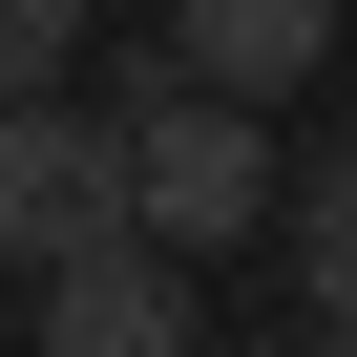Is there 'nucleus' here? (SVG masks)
I'll return each mask as SVG.
<instances>
[{
    "mask_svg": "<svg viewBox=\"0 0 357 357\" xmlns=\"http://www.w3.org/2000/svg\"><path fill=\"white\" fill-rule=\"evenodd\" d=\"M168 63L231 84V105H273V84H315V63H336V0H168Z\"/></svg>",
    "mask_w": 357,
    "mask_h": 357,
    "instance_id": "4",
    "label": "nucleus"
},
{
    "mask_svg": "<svg viewBox=\"0 0 357 357\" xmlns=\"http://www.w3.org/2000/svg\"><path fill=\"white\" fill-rule=\"evenodd\" d=\"M315 357H357V315H336V336H315Z\"/></svg>",
    "mask_w": 357,
    "mask_h": 357,
    "instance_id": "8",
    "label": "nucleus"
},
{
    "mask_svg": "<svg viewBox=\"0 0 357 357\" xmlns=\"http://www.w3.org/2000/svg\"><path fill=\"white\" fill-rule=\"evenodd\" d=\"M273 252H294V294H315V315H357V126L273 190Z\"/></svg>",
    "mask_w": 357,
    "mask_h": 357,
    "instance_id": "5",
    "label": "nucleus"
},
{
    "mask_svg": "<svg viewBox=\"0 0 357 357\" xmlns=\"http://www.w3.org/2000/svg\"><path fill=\"white\" fill-rule=\"evenodd\" d=\"M126 231L252 252V231H273V126H252L231 84H190V63H147V84H126Z\"/></svg>",
    "mask_w": 357,
    "mask_h": 357,
    "instance_id": "1",
    "label": "nucleus"
},
{
    "mask_svg": "<svg viewBox=\"0 0 357 357\" xmlns=\"http://www.w3.org/2000/svg\"><path fill=\"white\" fill-rule=\"evenodd\" d=\"M63 63H84V0H0V105L63 84Z\"/></svg>",
    "mask_w": 357,
    "mask_h": 357,
    "instance_id": "6",
    "label": "nucleus"
},
{
    "mask_svg": "<svg viewBox=\"0 0 357 357\" xmlns=\"http://www.w3.org/2000/svg\"><path fill=\"white\" fill-rule=\"evenodd\" d=\"M43 357H211V294H190V252H168V231H105V252H63V273H43Z\"/></svg>",
    "mask_w": 357,
    "mask_h": 357,
    "instance_id": "3",
    "label": "nucleus"
},
{
    "mask_svg": "<svg viewBox=\"0 0 357 357\" xmlns=\"http://www.w3.org/2000/svg\"><path fill=\"white\" fill-rule=\"evenodd\" d=\"M105 231H126V105L22 84V105H0V273H63Z\"/></svg>",
    "mask_w": 357,
    "mask_h": 357,
    "instance_id": "2",
    "label": "nucleus"
},
{
    "mask_svg": "<svg viewBox=\"0 0 357 357\" xmlns=\"http://www.w3.org/2000/svg\"><path fill=\"white\" fill-rule=\"evenodd\" d=\"M231 357H294V336H231Z\"/></svg>",
    "mask_w": 357,
    "mask_h": 357,
    "instance_id": "7",
    "label": "nucleus"
}]
</instances>
